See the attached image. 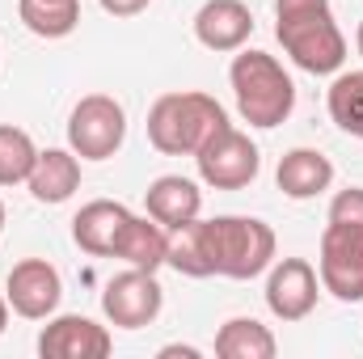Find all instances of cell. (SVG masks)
Instances as JSON below:
<instances>
[{"instance_id":"1","label":"cell","mask_w":363,"mask_h":359,"mask_svg":"<svg viewBox=\"0 0 363 359\" xmlns=\"http://www.w3.org/2000/svg\"><path fill=\"white\" fill-rule=\"evenodd\" d=\"M274 38L313 77H330L347 60V38L330 13V0H274Z\"/></svg>"},{"instance_id":"2","label":"cell","mask_w":363,"mask_h":359,"mask_svg":"<svg viewBox=\"0 0 363 359\" xmlns=\"http://www.w3.org/2000/svg\"><path fill=\"white\" fill-rule=\"evenodd\" d=\"M224 123L228 114L211 93H161L148 110V144L165 157H194L207 144V136H216Z\"/></svg>"},{"instance_id":"3","label":"cell","mask_w":363,"mask_h":359,"mask_svg":"<svg viewBox=\"0 0 363 359\" xmlns=\"http://www.w3.org/2000/svg\"><path fill=\"white\" fill-rule=\"evenodd\" d=\"M228 81H233V93H237V110H241V118L250 127L271 131V127L291 118V110H296V85H291V77L283 72V64L274 55L241 47L233 55Z\"/></svg>"},{"instance_id":"4","label":"cell","mask_w":363,"mask_h":359,"mask_svg":"<svg viewBox=\"0 0 363 359\" xmlns=\"http://www.w3.org/2000/svg\"><path fill=\"white\" fill-rule=\"evenodd\" d=\"M211 224V258L224 279H254L274 263V228L254 216H216Z\"/></svg>"},{"instance_id":"5","label":"cell","mask_w":363,"mask_h":359,"mask_svg":"<svg viewBox=\"0 0 363 359\" xmlns=\"http://www.w3.org/2000/svg\"><path fill=\"white\" fill-rule=\"evenodd\" d=\"M127 140V110L110 93H89L68 114V148L81 161H110Z\"/></svg>"},{"instance_id":"6","label":"cell","mask_w":363,"mask_h":359,"mask_svg":"<svg viewBox=\"0 0 363 359\" xmlns=\"http://www.w3.org/2000/svg\"><path fill=\"white\" fill-rule=\"evenodd\" d=\"M317 275H321V287L334 300L359 304L363 300V224H338V220L325 224Z\"/></svg>"},{"instance_id":"7","label":"cell","mask_w":363,"mask_h":359,"mask_svg":"<svg viewBox=\"0 0 363 359\" xmlns=\"http://www.w3.org/2000/svg\"><path fill=\"white\" fill-rule=\"evenodd\" d=\"M194 161H199V178L216 190H241L262 170L258 144L245 131H237L233 123H224L216 136H207V144L194 153Z\"/></svg>"},{"instance_id":"8","label":"cell","mask_w":363,"mask_h":359,"mask_svg":"<svg viewBox=\"0 0 363 359\" xmlns=\"http://www.w3.org/2000/svg\"><path fill=\"white\" fill-rule=\"evenodd\" d=\"M161 304H165V287L157 283V270H123L106 283L101 292V313L110 326L118 330H144L161 317Z\"/></svg>"},{"instance_id":"9","label":"cell","mask_w":363,"mask_h":359,"mask_svg":"<svg viewBox=\"0 0 363 359\" xmlns=\"http://www.w3.org/2000/svg\"><path fill=\"white\" fill-rule=\"evenodd\" d=\"M60 296H64V279L47 258H21L4 279V300L26 321H47L60 309Z\"/></svg>"},{"instance_id":"10","label":"cell","mask_w":363,"mask_h":359,"mask_svg":"<svg viewBox=\"0 0 363 359\" xmlns=\"http://www.w3.org/2000/svg\"><path fill=\"white\" fill-rule=\"evenodd\" d=\"M110 351H114L110 330L81 317V313L51 317L38 334V355L43 359H106Z\"/></svg>"},{"instance_id":"11","label":"cell","mask_w":363,"mask_h":359,"mask_svg":"<svg viewBox=\"0 0 363 359\" xmlns=\"http://www.w3.org/2000/svg\"><path fill=\"white\" fill-rule=\"evenodd\" d=\"M317 287H321V279H317L313 263L283 258L267 275V309L279 321H304L317 309Z\"/></svg>"},{"instance_id":"12","label":"cell","mask_w":363,"mask_h":359,"mask_svg":"<svg viewBox=\"0 0 363 359\" xmlns=\"http://www.w3.org/2000/svg\"><path fill=\"white\" fill-rule=\"evenodd\" d=\"M254 34V13L245 0H207L194 13V38L207 51H241Z\"/></svg>"},{"instance_id":"13","label":"cell","mask_w":363,"mask_h":359,"mask_svg":"<svg viewBox=\"0 0 363 359\" xmlns=\"http://www.w3.org/2000/svg\"><path fill=\"white\" fill-rule=\"evenodd\" d=\"M131 220V211L123 207V203H114V199H93L85 203L81 211H77V220H72V241L93 254V258H110L114 254V241H118V233H123V224Z\"/></svg>"},{"instance_id":"14","label":"cell","mask_w":363,"mask_h":359,"mask_svg":"<svg viewBox=\"0 0 363 359\" xmlns=\"http://www.w3.org/2000/svg\"><path fill=\"white\" fill-rule=\"evenodd\" d=\"M144 207H148V216H152L157 224H165V228L174 233V228L190 224V220L199 216L203 190L190 178H182V174H161V178L144 190Z\"/></svg>"},{"instance_id":"15","label":"cell","mask_w":363,"mask_h":359,"mask_svg":"<svg viewBox=\"0 0 363 359\" xmlns=\"http://www.w3.org/2000/svg\"><path fill=\"white\" fill-rule=\"evenodd\" d=\"M110 258H123L127 267L140 270H157L169 263V228L157 224L152 216H131L114 241V254Z\"/></svg>"},{"instance_id":"16","label":"cell","mask_w":363,"mask_h":359,"mask_svg":"<svg viewBox=\"0 0 363 359\" xmlns=\"http://www.w3.org/2000/svg\"><path fill=\"white\" fill-rule=\"evenodd\" d=\"M26 186H30V194L38 203H68L81 190V161H77V153L72 148H47V153H38Z\"/></svg>"},{"instance_id":"17","label":"cell","mask_w":363,"mask_h":359,"mask_svg":"<svg viewBox=\"0 0 363 359\" xmlns=\"http://www.w3.org/2000/svg\"><path fill=\"white\" fill-rule=\"evenodd\" d=\"M274 182L287 199H317L321 190H330L334 182V165L325 153L317 148H291L279 157V170H274Z\"/></svg>"},{"instance_id":"18","label":"cell","mask_w":363,"mask_h":359,"mask_svg":"<svg viewBox=\"0 0 363 359\" xmlns=\"http://www.w3.org/2000/svg\"><path fill=\"white\" fill-rule=\"evenodd\" d=\"M169 267L186 279H211L216 258H211V224L207 220H190L169 233Z\"/></svg>"},{"instance_id":"19","label":"cell","mask_w":363,"mask_h":359,"mask_svg":"<svg viewBox=\"0 0 363 359\" xmlns=\"http://www.w3.org/2000/svg\"><path fill=\"white\" fill-rule=\"evenodd\" d=\"M274 351H279V343H274L271 326H262L254 317H233L216 334L220 359H274Z\"/></svg>"},{"instance_id":"20","label":"cell","mask_w":363,"mask_h":359,"mask_svg":"<svg viewBox=\"0 0 363 359\" xmlns=\"http://www.w3.org/2000/svg\"><path fill=\"white\" fill-rule=\"evenodd\" d=\"M17 17L38 38H68L81 26V0H17Z\"/></svg>"},{"instance_id":"21","label":"cell","mask_w":363,"mask_h":359,"mask_svg":"<svg viewBox=\"0 0 363 359\" xmlns=\"http://www.w3.org/2000/svg\"><path fill=\"white\" fill-rule=\"evenodd\" d=\"M325 106H330V118L347 131L363 140V72H342L334 77V85L325 93Z\"/></svg>"},{"instance_id":"22","label":"cell","mask_w":363,"mask_h":359,"mask_svg":"<svg viewBox=\"0 0 363 359\" xmlns=\"http://www.w3.org/2000/svg\"><path fill=\"white\" fill-rule=\"evenodd\" d=\"M34 161H38V148H34L30 131H21L13 123H0V186L26 182Z\"/></svg>"},{"instance_id":"23","label":"cell","mask_w":363,"mask_h":359,"mask_svg":"<svg viewBox=\"0 0 363 359\" xmlns=\"http://www.w3.org/2000/svg\"><path fill=\"white\" fill-rule=\"evenodd\" d=\"M330 220L338 224H363V186H347L330 199Z\"/></svg>"},{"instance_id":"24","label":"cell","mask_w":363,"mask_h":359,"mask_svg":"<svg viewBox=\"0 0 363 359\" xmlns=\"http://www.w3.org/2000/svg\"><path fill=\"white\" fill-rule=\"evenodd\" d=\"M97 4H101L110 17H140L152 0H97Z\"/></svg>"},{"instance_id":"25","label":"cell","mask_w":363,"mask_h":359,"mask_svg":"<svg viewBox=\"0 0 363 359\" xmlns=\"http://www.w3.org/2000/svg\"><path fill=\"white\" fill-rule=\"evenodd\" d=\"M161 359H199V351L182 347V343H169V347H161Z\"/></svg>"},{"instance_id":"26","label":"cell","mask_w":363,"mask_h":359,"mask_svg":"<svg viewBox=\"0 0 363 359\" xmlns=\"http://www.w3.org/2000/svg\"><path fill=\"white\" fill-rule=\"evenodd\" d=\"M4 326H9V300L0 296V334H4Z\"/></svg>"},{"instance_id":"27","label":"cell","mask_w":363,"mask_h":359,"mask_svg":"<svg viewBox=\"0 0 363 359\" xmlns=\"http://www.w3.org/2000/svg\"><path fill=\"white\" fill-rule=\"evenodd\" d=\"M355 47H359V55H363V21H359V34H355Z\"/></svg>"},{"instance_id":"28","label":"cell","mask_w":363,"mask_h":359,"mask_svg":"<svg viewBox=\"0 0 363 359\" xmlns=\"http://www.w3.org/2000/svg\"><path fill=\"white\" fill-rule=\"evenodd\" d=\"M0 228H4V203H0Z\"/></svg>"}]
</instances>
